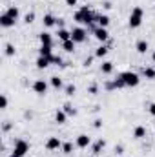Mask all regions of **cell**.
I'll list each match as a JSON object with an SVG mask.
<instances>
[{
	"mask_svg": "<svg viewBox=\"0 0 155 157\" xmlns=\"http://www.w3.org/2000/svg\"><path fill=\"white\" fill-rule=\"evenodd\" d=\"M35 64H37V68H39V70H46V68L51 64V59H47V57H40V55H39V59H37V62H35Z\"/></svg>",
	"mask_w": 155,
	"mask_h": 157,
	"instance_id": "8fae6325",
	"label": "cell"
},
{
	"mask_svg": "<svg viewBox=\"0 0 155 157\" xmlns=\"http://www.w3.org/2000/svg\"><path fill=\"white\" fill-rule=\"evenodd\" d=\"M28 152H29V144H28L24 139H18V141L15 143V146H13V152H11V154H15V155H18V157H24Z\"/></svg>",
	"mask_w": 155,
	"mask_h": 157,
	"instance_id": "3957f363",
	"label": "cell"
},
{
	"mask_svg": "<svg viewBox=\"0 0 155 157\" xmlns=\"http://www.w3.org/2000/svg\"><path fill=\"white\" fill-rule=\"evenodd\" d=\"M142 17H144V9H142L141 6H135V7L131 9V13H130V18H128L130 28H131V29L139 28V26L142 24Z\"/></svg>",
	"mask_w": 155,
	"mask_h": 157,
	"instance_id": "6da1fadb",
	"label": "cell"
},
{
	"mask_svg": "<svg viewBox=\"0 0 155 157\" xmlns=\"http://www.w3.org/2000/svg\"><path fill=\"white\" fill-rule=\"evenodd\" d=\"M113 86H115V90H122V88H126V86H124V82H122V78H120V77H117L115 80H113Z\"/></svg>",
	"mask_w": 155,
	"mask_h": 157,
	"instance_id": "f546056e",
	"label": "cell"
},
{
	"mask_svg": "<svg viewBox=\"0 0 155 157\" xmlns=\"http://www.w3.org/2000/svg\"><path fill=\"white\" fill-rule=\"evenodd\" d=\"M78 11H80V15H82V24H86V26H91V24L97 20V17H95V15L89 11V7H88V6H82Z\"/></svg>",
	"mask_w": 155,
	"mask_h": 157,
	"instance_id": "277c9868",
	"label": "cell"
},
{
	"mask_svg": "<svg viewBox=\"0 0 155 157\" xmlns=\"http://www.w3.org/2000/svg\"><path fill=\"white\" fill-rule=\"evenodd\" d=\"M119 77L122 78L124 86H128V88H135V86H139V82H141V77H139L135 71H122Z\"/></svg>",
	"mask_w": 155,
	"mask_h": 157,
	"instance_id": "7a4b0ae2",
	"label": "cell"
},
{
	"mask_svg": "<svg viewBox=\"0 0 155 157\" xmlns=\"http://www.w3.org/2000/svg\"><path fill=\"white\" fill-rule=\"evenodd\" d=\"M57 26H60V28H62V26H64V20H60V18H57Z\"/></svg>",
	"mask_w": 155,
	"mask_h": 157,
	"instance_id": "60d3db41",
	"label": "cell"
},
{
	"mask_svg": "<svg viewBox=\"0 0 155 157\" xmlns=\"http://www.w3.org/2000/svg\"><path fill=\"white\" fill-rule=\"evenodd\" d=\"M73 20H75V22H80V24H82V15H80V11H77V13L73 15Z\"/></svg>",
	"mask_w": 155,
	"mask_h": 157,
	"instance_id": "e575fe53",
	"label": "cell"
},
{
	"mask_svg": "<svg viewBox=\"0 0 155 157\" xmlns=\"http://www.w3.org/2000/svg\"><path fill=\"white\" fill-rule=\"evenodd\" d=\"M66 119H68V113H66L64 110H57V112H55V122L64 124V122H66Z\"/></svg>",
	"mask_w": 155,
	"mask_h": 157,
	"instance_id": "e0dca14e",
	"label": "cell"
},
{
	"mask_svg": "<svg viewBox=\"0 0 155 157\" xmlns=\"http://www.w3.org/2000/svg\"><path fill=\"white\" fill-rule=\"evenodd\" d=\"M133 137H135V139H142V137H146V128H144V126H137V128L133 130Z\"/></svg>",
	"mask_w": 155,
	"mask_h": 157,
	"instance_id": "7402d4cb",
	"label": "cell"
},
{
	"mask_svg": "<svg viewBox=\"0 0 155 157\" xmlns=\"http://www.w3.org/2000/svg\"><path fill=\"white\" fill-rule=\"evenodd\" d=\"M57 37L60 42H66V40L71 39V31H68V29H64V28H60L59 31H57Z\"/></svg>",
	"mask_w": 155,
	"mask_h": 157,
	"instance_id": "5bb4252c",
	"label": "cell"
},
{
	"mask_svg": "<svg viewBox=\"0 0 155 157\" xmlns=\"http://www.w3.org/2000/svg\"><path fill=\"white\" fill-rule=\"evenodd\" d=\"M15 22H17V20L11 18L7 13H2V15H0V24H2L4 28H11V26H15Z\"/></svg>",
	"mask_w": 155,
	"mask_h": 157,
	"instance_id": "30bf717a",
	"label": "cell"
},
{
	"mask_svg": "<svg viewBox=\"0 0 155 157\" xmlns=\"http://www.w3.org/2000/svg\"><path fill=\"white\" fill-rule=\"evenodd\" d=\"M100 71L106 73V75H110V73L113 71V62H110V60H108V62H102V64H100Z\"/></svg>",
	"mask_w": 155,
	"mask_h": 157,
	"instance_id": "44dd1931",
	"label": "cell"
},
{
	"mask_svg": "<svg viewBox=\"0 0 155 157\" xmlns=\"http://www.w3.org/2000/svg\"><path fill=\"white\" fill-rule=\"evenodd\" d=\"M33 20H35V13H33V11H31V13H28V15L24 17V22H26V24H31Z\"/></svg>",
	"mask_w": 155,
	"mask_h": 157,
	"instance_id": "1f68e13d",
	"label": "cell"
},
{
	"mask_svg": "<svg viewBox=\"0 0 155 157\" xmlns=\"http://www.w3.org/2000/svg\"><path fill=\"white\" fill-rule=\"evenodd\" d=\"M108 46H99L97 49H95V57H99V59H102V57H106L108 55Z\"/></svg>",
	"mask_w": 155,
	"mask_h": 157,
	"instance_id": "cb8c5ba5",
	"label": "cell"
},
{
	"mask_svg": "<svg viewBox=\"0 0 155 157\" xmlns=\"http://www.w3.org/2000/svg\"><path fill=\"white\" fill-rule=\"evenodd\" d=\"M142 77L148 78V80H153L155 78V68H144V70H142Z\"/></svg>",
	"mask_w": 155,
	"mask_h": 157,
	"instance_id": "603a6c76",
	"label": "cell"
},
{
	"mask_svg": "<svg viewBox=\"0 0 155 157\" xmlns=\"http://www.w3.org/2000/svg\"><path fill=\"white\" fill-rule=\"evenodd\" d=\"M97 24H99V28H108L110 26V17L108 15H97Z\"/></svg>",
	"mask_w": 155,
	"mask_h": 157,
	"instance_id": "9a60e30c",
	"label": "cell"
},
{
	"mask_svg": "<svg viewBox=\"0 0 155 157\" xmlns=\"http://www.w3.org/2000/svg\"><path fill=\"white\" fill-rule=\"evenodd\" d=\"M75 93H77V88H75V84H68V86H66V95H68V97H73Z\"/></svg>",
	"mask_w": 155,
	"mask_h": 157,
	"instance_id": "83f0119b",
	"label": "cell"
},
{
	"mask_svg": "<svg viewBox=\"0 0 155 157\" xmlns=\"http://www.w3.org/2000/svg\"><path fill=\"white\" fill-rule=\"evenodd\" d=\"M93 126H95L97 130H99V128H102V119H97V121L93 122Z\"/></svg>",
	"mask_w": 155,
	"mask_h": 157,
	"instance_id": "8d00e7d4",
	"label": "cell"
},
{
	"mask_svg": "<svg viewBox=\"0 0 155 157\" xmlns=\"http://www.w3.org/2000/svg\"><path fill=\"white\" fill-rule=\"evenodd\" d=\"M93 35H95V39L99 40V42H106V40L110 39V33H108V29L106 28H95L93 29Z\"/></svg>",
	"mask_w": 155,
	"mask_h": 157,
	"instance_id": "52a82bcc",
	"label": "cell"
},
{
	"mask_svg": "<svg viewBox=\"0 0 155 157\" xmlns=\"http://www.w3.org/2000/svg\"><path fill=\"white\" fill-rule=\"evenodd\" d=\"M51 86H53L55 90H60V88H62V78L60 77H51Z\"/></svg>",
	"mask_w": 155,
	"mask_h": 157,
	"instance_id": "4316f807",
	"label": "cell"
},
{
	"mask_svg": "<svg viewBox=\"0 0 155 157\" xmlns=\"http://www.w3.org/2000/svg\"><path fill=\"white\" fill-rule=\"evenodd\" d=\"M77 2H78V0H66V4H68V6H71V7H73V6H77Z\"/></svg>",
	"mask_w": 155,
	"mask_h": 157,
	"instance_id": "f35d334b",
	"label": "cell"
},
{
	"mask_svg": "<svg viewBox=\"0 0 155 157\" xmlns=\"http://www.w3.org/2000/svg\"><path fill=\"white\" fill-rule=\"evenodd\" d=\"M42 22H44V26H46V28H51V26H55V24H57V18H55L53 15H49V13H47V15H44Z\"/></svg>",
	"mask_w": 155,
	"mask_h": 157,
	"instance_id": "ac0fdd59",
	"label": "cell"
},
{
	"mask_svg": "<svg viewBox=\"0 0 155 157\" xmlns=\"http://www.w3.org/2000/svg\"><path fill=\"white\" fill-rule=\"evenodd\" d=\"M75 144H77L78 148H88V146L91 144V139H89L86 133H80L77 137V141H75Z\"/></svg>",
	"mask_w": 155,
	"mask_h": 157,
	"instance_id": "9c48e42d",
	"label": "cell"
},
{
	"mask_svg": "<svg viewBox=\"0 0 155 157\" xmlns=\"http://www.w3.org/2000/svg\"><path fill=\"white\" fill-rule=\"evenodd\" d=\"M91 62H93V59H86L84 60V66H91Z\"/></svg>",
	"mask_w": 155,
	"mask_h": 157,
	"instance_id": "ab89813d",
	"label": "cell"
},
{
	"mask_svg": "<svg viewBox=\"0 0 155 157\" xmlns=\"http://www.w3.org/2000/svg\"><path fill=\"white\" fill-rule=\"evenodd\" d=\"M0 108H2V110H6V108H7V97H6V95H2V97H0Z\"/></svg>",
	"mask_w": 155,
	"mask_h": 157,
	"instance_id": "836d02e7",
	"label": "cell"
},
{
	"mask_svg": "<svg viewBox=\"0 0 155 157\" xmlns=\"http://www.w3.org/2000/svg\"><path fill=\"white\" fill-rule=\"evenodd\" d=\"M64 112H66L68 115H77V110H75L71 104H64Z\"/></svg>",
	"mask_w": 155,
	"mask_h": 157,
	"instance_id": "f1b7e54d",
	"label": "cell"
},
{
	"mask_svg": "<svg viewBox=\"0 0 155 157\" xmlns=\"http://www.w3.org/2000/svg\"><path fill=\"white\" fill-rule=\"evenodd\" d=\"M122 152H124V148H122L120 144H119V146H115V154H117V155H120Z\"/></svg>",
	"mask_w": 155,
	"mask_h": 157,
	"instance_id": "74e56055",
	"label": "cell"
},
{
	"mask_svg": "<svg viewBox=\"0 0 155 157\" xmlns=\"http://www.w3.org/2000/svg\"><path fill=\"white\" fill-rule=\"evenodd\" d=\"M148 48H150V46H148L146 40H139V42L135 44V49H137V53H141V55H144V53L148 51Z\"/></svg>",
	"mask_w": 155,
	"mask_h": 157,
	"instance_id": "2e32d148",
	"label": "cell"
},
{
	"mask_svg": "<svg viewBox=\"0 0 155 157\" xmlns=\"http://www.w3.org/2000/svg\"><path fill=\"white\" fill-rule=\"evenodd\" d=\"M9 157H18V155H15V154H11V155H9Z\"/></svg>",
	"mask_w": 155,
	"mask_h": 157,
	"instance_id": "7bdbcfd3",
	"label": "cell"
},
{
	"mask_svg": "<svg viewBox=\"0 0 155 157\" xmlns=\"http://www.w3.org/2000/svg\"><path fill=\"white\" fill-rule=\"evenodd\" d=\"M64 154H73V143H62V148H60Z\"/></svg>",
	"mask_w": 155,
	"mask_h": 157,
	"instance_id": "484cf974",
	"label": "cell"
},
{
	"mask_svg": "<svg viewBox=\"0 0 155 157\" xmlns=\"http://www.w3.org/2000/svg\"><path fill=\"white\" fill-rule=\"evenodd\" d=\"M62 49L68 51V53H73V49H75V42H73L71 39L66 40V42H62Z\"/></svg>",
	"mask_w": 155,
	"mask_h": 157,
	"instance_id": "d4e9b609",
	"label": "cell"
},
{
	"mask_svg": "<svg viewBox=\"0 0 155 157\" xmlns=\"http://www.w3.org/2000/svg\"><path fill=\"white\" fill-rule=\"evenodd\" d=\"M59 148H62V143H60L59 137H49V139L46 141V150L53 152V150H59Z\"/></svg>",
	"mask_w": 155,
	"mask_h": 157,
	"instance_id": "ba28073f",
	"label": "cell"
},
{
	"mask_svg": "<svg viewBox=\"0 0 155 157\" xmlns=\"http://www.w3.org/2000/svg\"><path fill=\"white\" fill-rule=\"evenodd\" d=\"M51 64H55V66H62V59H60L59 55H53V57H51Z\"/></svg>",
	"mask_w": 155,
	"mask_h": 157,
	"instance_id": "d6a6232c",
	"label": "cell"
},
{
	"mask_svg": "<svg viewBox=\"0 0 155 157\" xmlns=\"http://www.w3.org/2000/svg\"><path fill=\"white\" fill-rule=\"evenodd\" d=\"M6 13H7V15H9L11 18H15V20H17V18H18V15H20V9H18L17 6H9Z\"/></svg>",
	"mask_w": 155,
	"mask_h": 157,
	"instance_id": "ffe728a7",
	"label": "cell"
},
{
	"mask_svg": "<svg viewBox=\"0 0 155 157\" xmlns=\"http://www.w3.org/2000/svg\"><path fill=\"white\" fill-rule=\"evenodd\" d=\"M104 146H106V141H104V139H99V141L93 144V154H95V155H99V154L104 150Z\"/></svg>",
	"mask_w": 155,
	"mask_h": 157,
	"instance_id": "d6986e66",
	"label": "cell"
},
{
	"mask_svg": "<svg viewBox=\"0 0 155 157\" xmlns=\"http://www.w3.org/2000/svg\"><path fill=\"white\" fill-rule=\"evenodd\" d=\"M152 60H153V62H155V51H153V53H152Z\"/></svg>",
	"mask_w": 155,
	"mask_h": 157,
	"instance_id": "b9f144b4",
	"label": "cell"
},
{
	"mask_svg": "<svg viewBox=\"0 0 155 157\" xmlns=\"http://www.w3.org/2000/svg\"><path fill=\"white\" fill-rule=\"evenodd\" d=\"M86 35H88V31H86L84 28H73V31H71V40H73L75 44H80V42L86 40Z\"/></svg>",
	"mask_w": 155,
	"mask_h": 157,
	"instance_id": "5b68a950",
	"label": "cell"
},
{
	"mask_svg": "<svg viewBox=\"0 0 155 157\" xmlns=\"http://www.w3.org/2000/svg\"><path fill=\"white\" fill-rule=\"evenodd\" d=\"M6 55H7V57L15 55V46H13V44H6Z\"/></svg>",
	"mask_w": 155,
	"mask_h": 157,
	"instance_id": "4dcf8cb0",
	"label": "cell"
},
{
	"mask_svg": "<svg viewBox=\"0 0 155 157\" xmlns=\"http://www.w3.org/2000/svg\"><path fill=\"white\" fill-rule=\"evenodd\" d=\"M39 40H40V44H42V46H51V44H53L51 35H49V33H46V31H42V33L39 35Z\"/></svg>",
	"mask_w": 155,
	"mask_h": 157,
	"instance_id": "4fadbf2b",
	"label": "cell"
},
{
	"mask_svg": "<svg viewBox=\"0 0 155 157\" xmlns=\"http://www.w3.org/2000/svg\"><path fill=\"white\" fill-rule=\"evenodd\" d=\"M33 91L39 93V95H46V93H47V82L42 80V78H37V80L33 82Z\"/></svg>",
	"mask_w": 155,
	"mask_h": 157,
	"instance_id": "8992f818",
	"label": "cell"
},
{
	"mask_svg": "<svg viewBox=\"0 0 155 157\" xmlns=\"http://www.w3.org/2000/svg\"><path fill=\"white\" fill-rule=\"evenodd\" d=\"M148 112H150V115H153L155 117V102H152V104L148 106Z\"/></svg>",
	"mask_w": 155,
	"mask_h": 157,
	"instance_id": "d590c367",
	"label": "cell"
},
{
	"mask_svg": "<svg viewBox=\"0 0 155 157\" xmlns=\"http://www.w3.org/2000/svg\"><path fill=\"white\" fill-rule=\"evenodd\" d=\"M39 55L40 57H47V59H51V57H53V49H51V46H42V44H40Z\"/></svg>",
	"mask_w": 155,
	"mask_h": 157,
	"instance_id": "7c38bea8",
	"label": "cell"
}]
</instances>
